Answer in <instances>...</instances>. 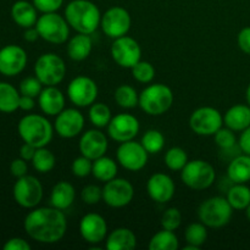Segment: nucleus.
Masks as SVG:
<instances>
[{
    "label": "nucleus",
    "instance_id": "nucleus-1",
    "mask_svg": "<svg viewBox=\"0 0 250 250\" xmlns=\"http://www.w3.org/2000/svg\"><path fill=\"white\" fill-rule=\"evenodd\" d=\"M23 227L29 238L38 243L54 244L60 242L67 231L63 210L54 207L34 208L24 217Z\"/></svg>",
    "mask_w": 250,
    "mask_h": 250
},
{
    "label": "nucleus",
    "instance_id": "nucleus-2",
    "mask_svg": "<svg viewBox=\"0 0 250 250\" xmlns=\"http://www.w3.org/2000/svg\"><path fill=\"white\" fill-rule=\"evenodd\" d=\"M65 19L77 33L92 34L100 26L102 14L90 0H72L65 9Z\"/></svg>",
    "mask_w": 250,
    "mask_h": 250
},
{
    "label": "nucleus",
    "instance_id": "nucleus-3",
    "mask_svg": "<svg viewBox=\"0 0 250 250\" xmlns=\"http://www.w3.org/2000/svg\"><path fill=\"white\" fill-rule=\"evenodd\" d=\"M17 131L24 143L32 144L36 148H42L50 143L55 129L45 116L28 114L20 120Z\"/></svg>",
    "mask_w": 250,
    "mask_h": 250
},
{
    "label": "nucleus",
    "instance_id": "nucleus-4",
    "mask_svg": "<svg viewBox=\"0 0 250 250\" xmlns=\"http://www.w3.org/2000/svg\"><path fill=\"white\" fill-rule=\"evenodd\" d=\"M173 93L168 85L154 83L148 85L139 94V106L150 116H160L170 110L173 104Z\"/></svg>",
    "mask_w": 250,
    "mask_h": 250
},
{
    "label": "nucleus",
    "instance_id": "nucleus-5",
    "mask_svg": "<svg viewBox=\"0 0 250 250\" xmlns=\"http://www.w3.org/2000/svg\"><path fill=\"white\" fill-rule=\"evenodd\" d=\"M233 208L229 203L227 198L211 197L203 202L198 208V217L210 229H221L226 226L232 219Z\"/></svg>",
    "mask_w": 250,
    "mask_h": 250
},
{
    "label": "nucleus",
    "instance_id": "nucleus-6",
    "mask_svg": "<svg viewBox=\"0 0 250 250\" xmlns=\"http://www.w3.org/2000/svg\"><path fill=\"white\" fill-rule=\"evenodd\" d=\"M216 178L214 166L205 160H190L181 170V180L188 188L204 190L211 187Z\"/></svg>",
    "mask_w": 250,
    "mask_h": 250
},
{
    "label": "nucleus",
    "instance_id": "nucleus-7",
    "mask_svg": "<svg viewBox=\"0 0 250 250\" xmlns=\"http://www.w3.org/2000/svg\"><path fill=\"white\" fill-rule=\"evenodd\" d=\"M36 28L39 37L51 44H63L70 37V24L65 16L56 12H48L39 16Z\"/></svg>",
    "mask_w": 250,
    "mask_h": 250
},
{
    "label": "nucleus",
    "instance_id": "nucleus-8",
    "mask_svg": "<svg viewBox=\"0 0 250 250\" xmlns=\"http://www.w3.org/2000/svg\"><path fill=\"white\" fill-rule=\"evenodd\" d=\"M34 75L45 87L60 84L66 75L65 61L55 53L43 54L34 63Z\"/></svg>",
    "mask_w": 250,
    "mask_h": 250
},
{
    "label": "nucleus",
    "instance_id": "nucleus-9",
    "mask_svg": "<svg viewBox=\"0 0 250 250\" xmlns=\"http://www.w3.org/2000/svg\"><path fill=\"white\" fill-rule=\"evenodd\" d=\"M14 199L20 207L24 209H34L43 199L44 189L41 181L31 175L17 178L12 189Z\"/></svg>",
    "mask_w": 250,
    "mask_h": 250
},
{
    "label": "nucleus",
    "instance_id": "nucleus-10",
    "mask_svg": "<svg viewBox=\"0 0 250 250\" xmlns=\"http://www.w3.org/2000/svg\"><path fill=\"white\" fill-rule=\"evenodd\" d=\"M224 125V116L212 106H202L192 112L189 127L198 136H214Z\"/></svg>",
    "mask_w": 250,
    "mask_h": 250
},
{
    "label": "nucleus",
    "instance_id": "nucleus-11",
    "mask_svg": "<svg viewBox=\"0 0 250 250\" xmlns=\"http://www.w3.org/2000/svg\"><path fill=\"white\" fill-rule=\"evenodd\" d=\"M132 24L129 12L121 6L110 7L102 15L100 27L109 38L116 39L127 36Z\"/></svg>",
    "mask_w": 250,
    "mask_h": 250
},
{
    "label": "nucleus",
    "instance_id": "nucleus-12",
    "mask_svg": "<svg viewBox=\"0 0 250 250\" xmlns=\"http://www.w3.org/2000/svg\"><path fill=\"white\" fill-rule=\"evenodd\" d=\"M98 85L92 78L87 76L75 77L67 87V97L70 102L77 107L90 106L97 102Z\"/></svg>",
    "mask_w": 250,
    "mask_h": 250
},
{
    "label": "nucleus",
    "instance_id": "nucleus-13",
    "mask_svg": "<svg viewBox=\"0 0 250 250\" xmlns=\"http://www.w3.org/2000/svg\"><path fill=\"white\" fill-rule=\"evenodd\" d=\"M134 188L128 180L117 178L105 182L103 187V200L105 204L114 209L125 208L133 200Z\"/></svg>",
    "mask_w": 250,
    "mask_h": 250
},
{
    "label": "nucleus",
    "instance_id": "nucleus-14",
    "mask_svg": "<svg viewBox=\"0 0 250 250\" xmlns=\"http://www.w3.org/2000/svg\"><path fill=\"white\" fill-rule=\"evenodd\" d=\"M112 60L124 68H132L142 58V48L138 42L128 36L114 39L111 45Z\"/></svg>",
    "mask_w": 250,
    "mask_h": 250
},
{
    "label": "nucleus",
    "instance_id": "nucleus-15",
    "mask_svg": "<svg viewBox=\"0 0 250 250\" xmlns=\"http://www.w3.org/2000/svg\"><path fill=\"white\" fill-rule=\"evenodd\" d=\"M148 155L149 153L142 146V143H138L134 139L120 144L116 151L117 163L132 172H137L146 167L148 163Z\"/></svg>",
    "mask_w": 250,
    "mask_h": 250
},
{
    "label": "nucleus",
    "instance_id": "nucleus-16",
    "mask_svg": "<svg viewBox=\"0 0 250 250\" xmlns=\"http://www.w3.org/2000/svg\"><path fill=\"white\" fill-rule=\"evenodd\" d=\"M83 128H84V116L78 109L68 107L56 115L54 129L61 138H75L82 133Z\"/></svg>",
    "mask_w": 250,
    "mask_h": 250
},
{
    "label": "nucleus",
    "instance_id": "nucleus-17",
    "mask_svg": "<svg viewBox=\"0 0 250 250\" xmlns=\"http://www.w3.org/2000/svg\"><path fill=\"white\" fill-rule=\"evenodd\" d=\"M141 129L138 119L131 114H119L114 116L107 125V134L110 138L119 143L132 141Z\"/></svg>",
    "mask_w": 250,
    "mask_h": 250
},
{
    "label": "nucleus",
    "instance_id": "nucleus-18",
    "mask_svg": "<svg viewBox=\"0 0 250 250\" xmlns=\"http://www.w3.org/2000/svg\"><path fill=\"white\" fill-rule=\"evenodd\" d=\"M27 53L23 48L9 44L0 49V73L14 77L21 73L27 65Z\"/></svg>",
    "mask_w": 250,
    "mask_h": 250
},
{
    "label": "nucleus",
    "instance_id": "nucleus-19",
    "mask_svg": "<svg viewBox=\"0 0 250 250\" xmlns=\"http://www.w3.org/2000/svg\"><path fill=\"white\" fill-rule=\"evenodd\" d=\"M80 233L89 244H99L107 236V224L97 212L85 214L80 221Z\"/></svg>",
    "mask_w": 250,
    "mask_h": 250
},
{
    "label": "nucleus",
    "instance_id": "nucleus-20",
    "mask_svg": "<svg viewBox=\"0 0 250 250\" xmlns=\"http://www.w3.org/2000/svg\"><path fill=\"white\" fill-rule=\"evenodd\" d=\"M78 146L83 156H87L90 160H95L105 155L109 148V141L100 129L93 128L88 129L81 136Z\"/></svg>",
    "mask_w": 250,
    "mask_h": 250
},
{
    "label": "nucleus",
    "instance_id": "nucleus-21",
    "mask_svg": "<svg viewBox=\"0 0 250 250\" xmlns=\"http://www.w3.org/2000/svg\"><path fill=\"white\" fill-rule=\"evenodd\" d=\"M146 192L154 202L165 204L175 195L176 186L170 176L163 172H156L149 177L146 182Z\"/></svg>",
    "mask_w": 250,
    "mask_h": 250
},
{
    "label": "nucleus",
    "instance_id": "nucleus-22",
    "mask_svg": "<svg viewBox=\"0 0 250 250\" xmlns=\"http://www.w3.org/2000/svg\"><path fill=\"white\" fill-rule=\"evenodd\" d=\"M66 98L56 85H48L43 88L38 97V104L43 114L48 116H56L65 109Z\"/></svg>",
    "mask_w": 250,
    "mask_h": 250
},
{
    "label": "nucleus",
    "instance_id": "nucleus-23",
    "mask_svg": "<svg viewBox=\"0 0 250 250\" xmlns=\"http://www.w3.org/2000/svg\"><path fill=\"white\" fill-rule=\"evenodd\" d=\"M38 10L33 2L26 0H19L11 7V17L17 26L22 28H29L36 26L38 21Z\"/></svg>",
    "mask_w": 250,
    "mask_h": 250
},
{
    "label": "nucleus",
    "instance_id": "nucleus-24",
    "mask_svg": "<svg viewBox=\"0 0 250 250\" xmlns=\"http://www.w3.org/2000/svg\"><path fill=\"white\" fill-rule=\"evenodd\" d=\"M225 126L234 132H242L250 126V106L237 104L229 107L224 115Z\"/></svg>",
    "mask_w": 250,
    "mask_h": 250
},
{
    "label": "nucleus",
    "instance_id": "nucleus-25",
    "mask_svg": "<svg viewBox=\"0 0 250 250\" xmlns=\"http://www.w3.org/2000/svg\"><path fill=\"white\" fill-rule=\"evenodd\" d=\"M107 250H132L137 247V237L133 231L126 227H119L106 236Z\"/></svg>",
    "mask_w": 250,
    "mask_h": 250
},
{
    "label": "nucleus",
    "instance_id": "nucleus-26",
    "mask_svg": "<svg viewBox=\"0 0 250 250\" xmlns=\"http://www.w3.org/2000/svg\"><path fill=\"white\" fill-rule=\"evenodd\" d=\"M76 198L75 187L70 182L60 181L53 187L50 193V205L60 210H66L73 204Z\"/></svg>",
    "mask_w": 250,
    "mask_h": 250
},
{
    "label": "nucleus",
    "instance_id": "nucleus-27",
    "mask_svg": "<svg viewBox=\"0 0 250 250\" xmlns=\"http://www.w3.org/2000/svg\"><path fill=\"white\" fill-rule=\"evenodd\" d=\"M93 49V42L89 34L77 33L68 41L66 51L71 60L83 61L90 55Z\"/></svg>",
    "mask_w": 250,
    "mask_h": 250
},
{
    "label": "nucleus",
    "instance_id": "nucleus-28",
    "mask_svg": "<svg viewBox=\"0 0 250 250\" xmlns=\"http://www.w3.org/2000/svg\"><path fill=\"white\" fill-rule=\"evenodd\" d=\"M227 176L232 183H247L250 181V155L241 154L229 161Z\"/></svg>",
    "mask_w": 250,
    "mask_h": 250
},
{
    "label": "nucleus",
    "instance_id": "nucleus-29",
    "mask_svg": "<svg viewBox=\"0 0 250 250\" xmlns=\"http://www.w3.org/2000/svg\"><path fill=\"white\" fill-rule=\"evenodd\" d=\"M117 164L114 159L109 156H100L93 160L92 175L100 182H109L117 176Z\"/></svg>",
    "mask_w": 250,
    "mask_h": 250
},
{
    "label": "nucleus",
    "instance_id": "nucleus-30",
    "mask_svg": "<svg viewBox=\"0 0 250 250\" xmlns=\"http://www.w3.org/2000/svg\"><path fill=\"white\" fill-rule=\"evenodd\" d=\"M21 93L12 84L0 82V111L11 114L19 109Z\"/></svg>",
    "mask_w": 250,
    "mask_h": 250
},
{
    "label": "nucleus",
    "instance_id": "nucleus-31",
    "mask_svg": "<svg viewBox=\"0 0 250 250\" xmlns=\"http://www.w3.org/2000/svg\"><path fill=\"white\" fill-rule=\"evenodd\" d=\"M226 198L233 210H246L250 204V188L246 183H233L227 190Z\"/></svg>",
    "mask_w": 250,
    "mask_h": 250
},
{
    "label": "nucleus",
    "instance_id": "nucleus-32",
    "mask_svg": "<svg viewBox=\"0 0 250 250\" xmlns=\"http://www.w3.org/2000/svg\"><path fill=\"white\" fill-rule=\"evenodd\" d=\"M148 248L150 250H177L180 248V241L175 232L163 229L151 237Z\"/></svg>",
    "mask_w": 250,
    "mask_h": 250
},
{
    "label": "nucleus",
    "instance_id": "nucleus-33",
    "mask_svg": "<svg viewBox=\"0 0 250 250\" xmlns=\"http://www.w3.org/2000/svg\"><path fill=\"white\" fill-rule=\"evenodd\" d=\"M114 99L124 109H133L139 104V94L132 85L121 84L114 93Z\"/></svg>",
    "mask_w": 250,
    "mask_h": 250
},
{
    "label": "nucleus",
    "instance_id": "nucleus-34",
    "mask_svg": "<svg viewBox=\"0 0 250 250\" xmlns=\"http://www.w3.org/2000/svg\"><path fill=\"white\" fill-rule=\"evenodd\" d=\"M56 158L54 153L45 146L42 148H37L36 154H34L33 159H32V165H33L34 170L39 173H48L55 167Z\"/></svg>",
    "mask_w": 250,
    "mask_h": 250
},
{
    "label": "nucleus",
    "instance_id": "nucleus-35",
    "mask_svg": "<svg viewBox=\"0 0 250 250\" xmlns=\"http://www.w3.org/2000/svg\"><path fill=\"white\" fill-rule=\"evenodd\" d=\"M89 121L95 128H104L111 121V110L104 103H97L90 105L89 107Z\"/></svg>",
    "mask_w": 250,
    "mask_h": 250
},
{
    "label": "nucleus",
    "instance_id": "nucleus-36",
    "mask_svg": "<svg viewBox=\"0 0 250 250\" xmlns=\"http://www.w3.org/2000/svg\"><path fill=\"white\" fill-rule=\"evenodd\" d=\"M185 238L187 244H192L200 249L208 239V227L203 222H193L186 229Z\"/></svg>",
    "mask_w": 250,
    "mask_h": 250
},
{
    "label": "nucleus",
    "instance_id": "nucleus-37",
    "mask_svg": "<svg viewBox=\"0 0 250 250\" xmlns=\"http://www.w3.org/2000/svg\"><path fill=\"white\" fill-rule=\"evenodd\" d=\"M141 143L149 154H158L165 146V137L158 129H148L142 137Z\"/></svg>",
    "mask_w": 250,
    "mask_h": 250
},
{
    "label": "nucleus",
    "instance_id": "nucleus-38",
    "mask_svg": "<svg viewBox=\"0 0 250 250\" xmlns=\"http://www.w3.org/2000/svg\"><path fill=\"white\" fill-rule=\"evenodd\" d=\"M164 161L171 171H181L189 160H188V155L185 149L180 146H173L166 151Z\"/></svg>",
    "mask_w": 250,
    "mask_h": 250
},
{
    "label": "nucleus",
    "instance_id": "nucleus-39",
    "mask_svg": "<svg viewBox=\"0 0 250 250\" xmlns=\"http://www.w3.org/2000/svg\"><path fill=\"white\" fill-rule=\"evenodd\" d=\"M131 70L134 80L143 84H148L155 77V67L149 61H138Z\"/></svg>",
    "mask_w": 250,
    "mask_h": 250
},
{
    "label": "nucleus",
    "instance_id": "nucleus-40",
    "mask_svg": "<svg viewBox=\"0 0 250 250\" xmlns=\"http://www.w3.org/2000/svg\"><path fill=\"white\" fill-rule=\"evenodd\" d=\"M214 139L216 146L224 150H231L237 146V138L234 131H232L229 127H221L216 133L214 134Z\"/></svg>",
    "mask_w": 250,
    "mask_h": 250
},
{
    "label": "nucleus",
    "instance_id": "nucleus-41",
    "mask_svg": "<svg viewBox=\"0 0 250 250\" xmlns=\"http://www.w3.org/2000/svg\"><path fill=\"white\" fill-rule=\"evenodd\" d=\"M182 224V214L177 208H168L161 217V227L164 229L175 232Z\"/></svg>",
    "mask_w": 250,
    "mask_h": 250
},
{
    "label": "nucleus",
    "instance_id": "nucleus-42",
    "mask_svg": "<svg viewBox=\"0 0 250 250\" xmlns=\"http://www.w3.org/2000/svg\"><path fill=\"white\" fill-rule=\"evenodd\" d=\"M93 170V160L88 159L87 156H78L72 161L71 165V171H72L73 176L78 178H84L92 175Z\"/></svg>",
    "mask_w": 250,
    "mask_h": 250
},
{
    "label": "nucleus",
    "instance_id": "nucleus-43",
    "mask_svg": "<svg viewBox=\"0 0 250 250\" xmlns=\"http://www.w3.org/2000/svg\"><path fill=\"white\" fill-rule=\"evenodd\" d=\"M43 90V84L37 77H26L20 83V93L32 98H38Z\"/></svg>",
    "mask_w": 250,
    "mask_h": 250
},
{
    "label": "nucleus",
    "instance_id": "nucleus-44",
    "mask_svg": "<svg viewBox=\"0 0 250 250\" xmlns=\"http://www.w3.org/2000/svg\"><path fill=\"white\" fill-rule=\"evenodd\" d=\"M81 199L87 205H95L103 200V188L97 185H88L81 192Z\"/></svg>",
    "mask_w": 250,
    "mask_h": 250
},
{
    "label": "nucleus",
    "instance_id": "nucleus-45",
    "mask_svg": "<svg viewBox=\"0 0 250 250\" xmlns=\"http://www.w3.org/2000/svg\"><path fill=\"white\" fill-rule=\"evenodd\" d=\"M34 6L42 14L56 12L63 4V0H33Z\"/></svg>",
    "mask_w": 250,
    "mask_h": 250
},
{
    "label": "nucleus",
    "instance_id": "nucleus-46",
    "mask_svg": "<svg viewBox=\"0 0 250 250\" xmlns=\"http://www.w3.org/2000/svg\"><path fill=\"white\" fill-rule=\"evenodd\" d=\"M27 171H28V165H27V161L23 160L22 158L15 159L10 164V172L14 177L20 178L22 176H26Z\"/></svg>",
    "mask_w": 250,
    "mask_h": 250
},
{
    "label": "nucleus",
    "instance_id": "nucleus-47",
    "mask_svg": "<svg viewBox=\"0 0 250 250\" xmlns=\"http://www.w3.org/2000/svg\"><path fill=\"white\" fill-rule=\"evenodd\" d=\"M237 43H238L239 49L247 55H250V26L244 27L241 29L237 37Z\"/></svg>",
    "mask_w": 250,
    "mask_h": 250
},
{
    "label": "nucleus",
    "instance_id": "nucleus-48",
    "mask_svg": "<svg viewBox=\"0 0 250 250\" xmlns=\"http://www.w3.org/2000/svg\"><path fill=\"white\" fill-rule=\"evenodd\" d=\"M4 250H29L31 249V244L27 241H24L23 238H20V237H14V238H10L9 241H6V243L2 247Z\"/></svg>",
    "mask_w": 250,
    "mask_h": 250
},
{
    "label": "nucleus",
    "instance_id": "nucleus-49",
    "mask_svg": "<svg viewBox=\"0 0 250 250\" xmlns=\"http://www.w3.org/2000/svg\"><path fill=\"white\" fill-rule=\"evenodd\" d=\"M238 146L239 149H241L244 154L250 155V126L248 128L244 129V131H242L241 137H239L238 141Z\"/></svg>",
    "mask_w": 250,
    "mask_h": 250
},
{
    "label": "nucleus",
    "instance_id": "nucleus-50",
    "mask_svg": "<svg viewBox=\"0 0 250 250\" xmlns=\"http://www.w3.org/2000/svg\"><path fill=\"white\" fill-rule=\"evenodd\" d=\"M37 148L29 143H24L23 146L20 148V158H22L26 161H32L34 154H36Z\"/></svg>",
    "mask_w": 250,
    "mask_h": 250
},
{
    "label": "nucleus",
    "instance_id": "nucleus-51",
    "mask_svg": "<svg viewBox=\"0 0 250 250\" xmlns=\"http://www.w3.org/2000/svg\"><path fill=\"white\" fill-rule=\"evenodd\" d=\"M36 103H34V98L28 97V95H22L20 98V104L19 109L23 110V111H31L34 107Z\"/></svg>",
    "mask_w": 250,
    "mask_h": 250
},
{
    "label": "nucleus",
    "instance_id": "nucleus-52",
    "mask_svg": "<svg viewBox=\"0 0 250 250\" xmlns=\"http://www.w3.org/2000/svg\"><path fill=\"white\" fill-rule=\"evenodd\" d=\"M23 38L24 41L28 42V43H33V42L38 41V38H41V37H39V33L38 31H37L36 26L26 28V31H24L23 33Z\"/></svg>",
    "mask_w": 250,
    "mask_h": 250
},
{
    "label": "nucleus",
    "instance_id": "nucleus-53",
    "mask_svg": "<svg viewBox=\"0 0 250 250\" xmlns=\"http://www.w3.org/2000/svg\"><path fill=\"white\" fill-rule=\"evenodd\" d=\"M246 99H247V104L250 106V83L248 84V88H247L246 92Z\"/></svg>",
    "mask_w": 250,
    "mask_h": 250
},
{
    "label": "nucleus",
    "instance_id": "nucleus-54",
    "mask_svg": "<svg viewBox=\"0 0 250 250\" xmlns=\"http://www.w3.org/2000/svg\"><path fill=\"white\" fill-rule=\"evenodd\" d=\"M183 249H185V250H199V248H197V247L192 246V244H187V246H186Z\"/></svg>",
    "mask_w": 250,
    "mask_h": 250
},
{
    "label": "nucleus",
    "instance_id": "nucleus-55",
    "mask_svg": "<svg viewBox=\"0 0 250 250\" xmlns=\"http://www.w3.org/2000/svg\"><path fill=\"white\" fill-rule=\"evenodd\" d=\"M246 216H247V219L250 221V204L246 208Z\"/></svg>",
    "mask_w": 250,
    "mask_h": 250
}]
</instances>
